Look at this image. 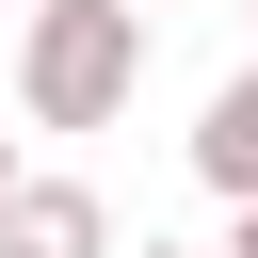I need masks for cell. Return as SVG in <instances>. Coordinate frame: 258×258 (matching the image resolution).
Instances as JSON below:
<instances>
[{"label": "cell", "instance_id": "cell-2", "mask_svg": "<svg viewBox=\"0 0 258 258\" xmlns=\"http://www.w3.org/2000/svg\"><path fill=\"white\" fill-rule=\"evenodd\" d=\"M0 258H113V194L97 177H32L0 210Z\"/></svg>", "mask_w": 258, "mask_h": 258}, {"label": "cell", "instance_id": "cell-7", "mask_svg": "<svg viewBox=\"0 0 258 258\" xmlns=\"http://www.w3.org/2000/svg\"><path fill=\"white\" fill-rule=\"evenodd\" d=\"M129 16H161V0H129Z\"/></svg>", "mask_w": 258, "mask_h": 258}, {"label": "cell", "instance_id": "cell-3", "mask_svg": "<svg viewBox=\"0 0 258 258\" xmlns=\"http://www.w3.org/2000/svg\"><path fill=\"white\" fill-rule=\"evenodd\" d=\"M194 177H210L226 210H258V64L210 81V113H194Z\"/></svg>", "mask_w": 258, "mask_h": 258}, {"label": "cell", "instance_id": "cell-4", "mask_svg": "<svg viewBox=\"0 0 258 258\" xmlns=\"http://www.w3.org/2000/svg\"><path fill=\"white\" fill-rule=\"evenodd\" d=\"M16 194H32V161H16V129H0V210H16Z\"/></svg>", "mask_w": 258, "mask_h": 258}, {"label": "cell", "instance_id": "cell-6", "mask_svg": "<svg viewBox=\"0 0 258 258\" xmlns=\"http://www.w3.org/2000/svg\"><path fill=\"white\" fill-rule=\"evenodd\" d=\"M129 258H194V242H129Z\"/></svg>", "mask_w": 258, "mask_h": 258}, {"label": "cell", "instance_id": "cell-5", "mask_svg": "<svg viewBox=\"0 0 258 258\" xmlns=\"http://www.w3.org/2000/svg\"><path fill=\"white\" fill-rule=\"evenodd\" d=\"M226 258H258V210H242V226H226Z\"/></svg>", "mask_w": 258, "mask_h": 258}, {"label": "cell", "instance_id": "cell-1", "mask_svg": "<svg viewBox=\"0 0 258 258\" xmlns=\"http://www.w3.org/2000/svg\"><path fill=\"white\" fill-rule=\"evenodd\" d=\"M145 81V16L129 0H32L16 16V129H113Z\"/></svg>", "mask_w": 258, "mask_h": 258}, {"label": "cell", "instance_id": "cell-8", "mask_svg": "<svg viewBox=\"0 0 258 258\" xmlns=\"http://www.w3.org/2000/svg\"><path fill=\"white\" fill-rule=\"evenodd\" d=\"M16 16H32V0H16Z\"/></svg>", "mask_w": 258, "mask_h": 258}]
</instances>
